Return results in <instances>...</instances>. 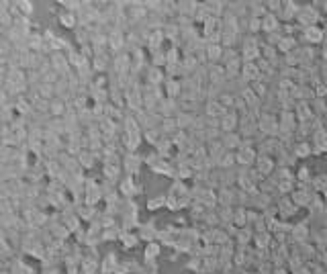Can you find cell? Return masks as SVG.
Instances as JSON below:
<instances>
[{"label": "cell", "mask_w": 327, "mask_h": 274, "mask_svg": "<svg viewBox=\"0 0 327 274\" xmlns=\"http://www.w3.org/2000/svg\"><path fill=\"white\" fill-rule=\"evenodd\" d=\"M16 6H18V12L23 14V16H27V18H29V16L35 12V4H33V2H29V0H18Z\"/></svg>", "instance_id": "cell-21"}, {"label": "cell", "mask_w": 327, "mask_h": 274, "mask_svg": "<svg viewBox=\"0 0 327 274\" xmlns=\"http://www.w3.org/2000/svg\"><path fill=\"white\" fill-rule=\"evenodd\" d=\"M166 197H156V199H151L149 203H147V209L149 211H156V209H160V207H166Z\"/></svg>", "instance_id": "cell-24"}, {"label": "cell", "mask_w": 327, "mask_h": 274, "mask_svg": "<svg viewBox=\"0 0 327 274\" xmlns=\"http://www.w3.org/2000/svg\"><path fill=\"white\" fill-rule=\"evenodd\" d=\"M96 160H98V158H96L90 150H82V152L78 154V162H80V166L84 168V170H90V168H94Z\"/></svg>", "instance_id": "cell-17"}, {"label": "cell", "mask_w": 327, "mask_h": 274, "mask_svg": "<svg viewBox=\"0 0 327 274\" xmlns=\"http://www.w3.org/2000/svg\"><path fill=\"white\" fill-rule=\"evenodd\" d=\"M319 55H321V61H327V37H325V41L319 45Z\"/></svg>", "instance_id": "cell-25"}, {"label": "cell", "mask_w": 327, "mask_h": 274, "mask_svg": "<svg viewBox=\"0 0 327 274\" xmlns=\"http://www.w3.org/2000/svg\"><path fill=\"white\" fill-rule=\"evenodd\" d=\"M57 20H59V25L65 27V29H78L80 27V16L78 12H72V10H65V8H59L57 10Z\"/></svg>", "instance_id": "cell-6"}, {"label": "cell", "mask_w": 327, "mask_h": 274, "mask_svg": "<svg viewBox=\"0 0 327 274\" xmlns=\"http://www.w3.org/2000/svg\"><path fill=\"white\" fill-rule=\"evenodd\" d=\"M293 154L297 156V160H305L313 154V143L311 141H297L293 147Z\"/></svg>", "instance_id": "cell-16"}, {"label": "cell", "mask_w": 327, "mask_h": 274, "mask_svg": "<svg viewBox=\"0 0 327 274\" xmlns=\"http://www.w3.org/2000/svg\"><path fill=\"white\" fill-rule=\"evenodd\" d=\"M258 129L262 137H278L280 135V119L274 113H262L258 121Z\"/></svg>", "instance_id": "cell-3"}, {"label": "cell", "mask_w": 327, "mask_h": 274, "mask_svg": "<svg viewBox=\"0 0 327 274\" xmlns=\"http://www.w3.org/2000/svg\"><path fill=\"white\" fill-rule=\"evenodd\" d=\"M119 240H121V244H123L125 248H135V246H137V242H139V236L131 234V231H123Z\"/></svg>", "instance_id": "cell-20"}, {"label": "cell", "mask_w": 327, "mask_h": 274, "mask_svg": "<svg viewBox=\"0 0 327 274\" xmlns=\"http://www.w3.org/2000/svg\"><path fill=\"white\" fill-rule=\"evenodd\" d=\"M299 47H301V45H299L297 37L285 35V37H282V41H280V45H278V51H280V55H287V53H291V51H295V49H299Z\"/></svg>", "instance_id": "cell-15"}, {"label": "cell", "mask_w": 327, "mask_h": 274, "mask_svg": "<svg viewBox=\"0 0 327 274\" xmlns=\"http://www.w3.org/2000/svg\"><path fill=\"white\" fill-rule=\"evenodd\" d=\"M143 158L137 154V152H129L123 156V172L127 176H135L139 170H141V166H143Z\"/></svg>", "instance_id": "cell-5"}, {"label": "cell", "mask_w": 327, "mask_h": 274, "mask_svg": "<svg viewBox=\"0 0 327 274\" xmlns=\"http://www.w3.org/2000/svg\"><path fill=\"white\" fill-rule=\"evenodd\" d=\"M280 29H282V20H280L278 14L268 12L264 18H262V31H264L266 35H270V33H278Z\"/></svg>", "instance_id": "cell-12"}, {"label": "cell", "mask_w": 327, "mask_h": 274, "mask_svg": "<svg viewBox=\"0 0 327 274\" xmlns=\"http://www.w3.org/2000/svg\"><path fill=\"white\" fill-rule=\"evenodd\" d=\"M248 8H250V16L254 18H264L268 14L266 2H248Z\"/></svg>", "instance_id": "cell-18"}, {"label": "cell", "mask_w": 327, "mask_h": 274, "mask_svg": "<svg viewBox=\"0 0 327 274\" xmlns=\"http://www.w3.org/2000/svg\"><path fill=\"white\" fill-rule=\"evenodd\" d=\"M315 6H319V8L327 14V0H323V2H315Z\"/></svg>", "instance_id": "cell-26"}, {"label": "cell", "mask_w": 327, "mask_h": 274, "mask_svg": "<svg viewBox=\"0 0 327 274\" xmlns=\"http://www.w3.org/2000/svg\"><path fill=\"white\" fill-rule=\"evenodd\" d=\"M262 78V72H260V68H258V64L256 61H244V70H242V80H246L248 84H254V82H258Z\"/></svg>", "instance_id": "cell-13"}, {"label": "cell", "mask_w": 327, "mask_h": 274, "mask_svg": "<svg viewBox=\"0 0 327 274\" xmlns=\"http://www.w3.org/2000/svg\"><path fill=\"white\" fill-rule=\"evenodd\" d=\"M223 51H225V47H223L221 43H207V47H205L207 66L221 64V59H223Z\"/></svg>", "instance_id": "cell-7"}, {"label": "cell", "mask_w": 327, "mask_h": 274, "mask_svg": "<svg viewBox=\"0 0 327 274\" xmlns=\"http://www.w3.org/2000/svg\"><path fill=\"white\" fill-rule=\"evenodd\" d=\"M237 129H239V115L235 111H229L221 119V131L223 133H235Z\"/></svg>", "instance_id": "cell-14"}, {"label": "cell", "mask_w": 327, "mask_h": 274, "mask_svg": "<svg viewBox=\"0 0 327 274\" xmlns=\"http://www.w3.org/2000/svg\"><path fill=\"white\" fill-rule=\"evenodd\" d=\"M207 117H211V119H223L229 111L223 107V104H221V100H207L205 102V111H203Z\"/></svg>", "instance_id": "cell-10"}, {"label": "cell", "mask_w": 327, "mask_h": 274, "mask_svg": "<svg viewBox=\"0 0 327 274\" xmlns=\"http://www.w3.org/2000/svg\"><path fill=\"white\" fill-rule=\"evenodd\" d=\"M278 213H280V217L282 219H289V217H293L297 211H299V207L295 205V201L291 199V195L289 197H278Z\"/></svg>", "instance_id": "cell-9"}, {"label": "cell", "mask_w": 327, "mask_h": 274, "mask_svg": "<svg viewBox=\"0 0 327 274\" xmlns=\"http://www.w3.org/2000/svg\"><path fill=\"white\" fill-rule=\"evenodd\" d=\"M160 250H162V244L160 242H149L145 246V260L151 262L154 258H158L160 256Z\"/></svg>", "instance_id": "cell-19"}, {"label": "cell", "mask_w": 327, "mask_h": 274, "mask_svg": "<svg viewBox=\"0 0 327 274\" xmlns=\"http://www.w3.org/2000/svg\"><path fill=\"white\" fill-rule=\"evenodd\" d=\"M258 33H262V18L250 16L248 18V35H258Z\"/></svg>", "instance_id": "cell-22"}, {"label": "cell", "mask_w": 327, "mask_h": 274, "mask_svg": "<svg viewBox=\"0 0 327 274\" xmlns=\"http://www.w3.org/2000/svg\"><path fill=\"white\" fill-rule=\"evenodd\" d=\"M303 4L299 2H293V0H287L285 4H282V12H280V20H282V25H287V23H295L297 20V14L301 10Z\"/></svg>", "instance_id": "cell-8"}, {"label": "cell", "mask_w": 327, "mask_h": 274, "mask_svg": "<svg viewBox=\"0 0 327 274\" xmlns=\"http://www.w3.org/2000/svg\"><path fill=\"white\" fill-rule=\"evenodd\" d=\"M237 156V166L239 168H254L258 162V150H256V141L244 139V145L235 152Z\"/></svg>", "instance_id": "cell-2"}, {"label": "cell", "mask_w": 327, "mask_h": 274, "mask_svg": "<svg viewBox=\"0 0 327 274\" xmlns=\"http://www.w3.org/2000/svg\"><path fill=\"white\" fill-rule=\"evenodd\" d=\"M141 191H143L141 184H137V182L133 180V176H125L123 182H121V188H119V193L123 195V199H131L133 195H137V193H141Z\"/></svg>", "instance_id": "cell-11"}, {"label": "cell", "mask_w": 327, "mask_h": 274, "mask_svg": "<svg viewBox=\"0 0 327 274\" xmlns=\"http://www.w3.org/2000/svg\"><path fill=\"white\" fill-rule=\"evenodd\" d=\"M327 33H325V27L321 25H315V27H307V29H303L301 31V41H303V45H321L323 41H325Z\"/></svg>", "instance_id": "cell-4"}, {"label": "cell", "mask_w": 327, "mask_h": 274, "mask_svg": "<svg viewBox=\"0 0 327 274\" xmlns=\"http://www.w3.org/2000/svg\"><path fill=\"white\" fill-rule=\"evenodd\" d=\"M295 23L301 27V29H307V27H315L321 23V12H319V6H315V2L311 4H303L299 14H297V20Z\"/></svg>", "instance_id": "cell-1"}, {"label": "cell", "mask_w": 327, "mask_h": 274, "mask_svg": "<svg viewBox=\"0 0 327 274\" xmlns=\"http://www.w3.org/2000/svg\"><path fill=\"white\" fill-rule=\"evenodd\" d=\"M282 4H285L282 0H268V2H266V8H268V12L280 16V12H282Z\"/></svg>", "instance_id": "cell-23"}]
</instances>
